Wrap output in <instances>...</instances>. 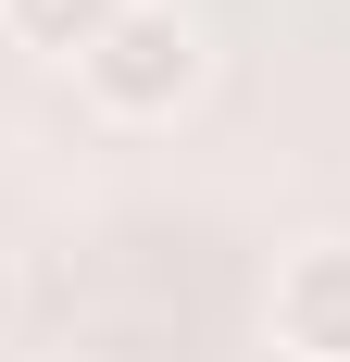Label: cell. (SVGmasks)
<instances>
[{"instance_id": "1", "label": "cell", "mask_w": 350, "mask_h": 362, "mask_svg": "<svg viewBox=\"0 0 350 362\" xmlns=\"http://www.w3.org/2000/svg\"><path fill=\"white\" fill-rule=\"evenodd\" d=\"M201 13L188 0H125L88 50H75V88L113 112V125H163V112H188L201 100Z\"/></svg>"}, {"instance_id": "2", "label": "cell", "mask_w": 350, "mask_h": 362, "mask_svg": "<svg viewBox=\"0 0 350 362\" xmlns=\"http://www.w3.org/2000/svg\"><path fill=\"white\" fill-rule=\"evenodd\" d=\"M263 325L300 362H350V238H300L263 288Z\"/></svg>"}, {"instance_id": "3", "label": "cell", "mask_w": 350, "mask_h": 362, "mask_svg": "<svg viewBox=\"0 0 350 362\" xmlns=\"http://www.w3.org/2000/svg\"><path fill=\"white\" fill-rule=\"evenodd\" d=\"M113 13H125V0H0V37H13V50H50V63H75V50L113 25Z\"/></svg>"}, {"instance_id": "4", "label": "cell", "mask_w": 350, "mask_h": 362, "mask_svg": "<svg viewBox=\"0 0 350 362\" xmlns=\"http://www.w3.org/2000/svg\"><path fill=\"white\" fill-rule=\"evenodd\" d=\"M0 313H13V250H0Z\"/></svg>"}]
</instances>
